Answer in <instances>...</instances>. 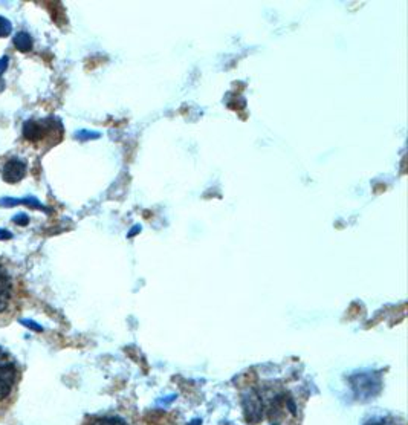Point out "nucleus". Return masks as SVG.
Masks as SVG:
<instances>
[{"mask_svg": "<svg viewBox=\"0 0 408 425\" xmlns=\"http://www.w3.org/2000/svg\"><path fill=\"white\" fill-rule=\"evenodd\" d=\"M19 370L13 355L0 347V401H5L11 395L17 384Z\"/></svg>", "mask_w": 408, "mask_h": 425, "instance_id": "obj_2", "label": "nucleus"}, {"mask_svg": "<svg viewBox=\"0 0 408 425\" xmlns=\"http://www.w3.org/2000/svg\"><path fill=\"white\" fill-rule=\"evenodd\" d=\"M92 425H129V422L120 416H103L93 421Z\"/></svg>", "mask_w": 408, "mask_h": 425, "instance_id": "obj_9", "label": "nucleus"}, {"mask_svg": "<svg viewBox=\"0 0 408 425\" xmlns=\"http://www.w3.org/2000/svg\"><path fill=\"white\" fill-rule=\"evenodd\" d=\"M46 124L43 121H36V120H28L23 124V137L25 140L31 142H37L43 140L46 135Z\"/></svg>", "mask_w": 408, "mask_h": 425, "instance_id": "obj_6", "label": "nucleus"}, {"mask_svg": "<svg viewBox=\"0 0 408 425\" xmlns=\"http://www.w3.org/2000/svg\"><path fill=\"white\" fill-rule=\"evenodd\" d=\"M13 278L6 269L0 265V314H4L13 302Z\"/></svg>", "mask_w": 408, "mask_h": 425, "instance_id": "obj_4", "label": "nucleus"}, {"mask_svg": "<svg viewBox=\"0 0 408 425\" xmlns=\"http://www.w3.org/2000/svg\"><path fill=\"white\" fill-rule=\"evenodd\" d=\"M240 399H242L244 416L248 424L256 425V424L263 421V418H265L263 398H261V395L254 387H249V389L244 390Z\"/></svg>", "mask_w": 408, "mask_h": 425, "instance_id": "obj_3", "label": "nucleus"}, {"mask_svg": "<svg viewBox=\"0 0 408 425\" xmlns=\"http://www.w3.org/2000/svg\"><path fill=\"white\" fill-rule=\"evenodd\" d=\"M77 137H78V138H97V137H98V135H89V133H78V135H77Z\"/></svg>", "mask_w": 408, "mask_h": 425, "instance_id": "obj_15", "label": "nucleus"}, {"mask_svg": "<svg viewBox=\"0 0 408 425\" xmlns=\"http://www.w3.org/2000/svg\"><path fill=\"white\" fill-rule=\"evenodd\" d=\"M361 425H402L392 414L387 413H373L362 421Z\"/></svg>", "mask_w": 408, "mask_h": 425, "instance_id": "obj_7", "label": "nucleus"}, {"mask_svg": "<svg viewBox=\"0 0 408 425\" xmlns=\"http://www.w3.org/2000/svg\"><path fill=\"white\" fill-rule=\"evenodd\" d=\"M20 323L22 325H25V326H29V329H33V330H38V332H41V326L40 325H37V323H34V321H31V320H20Z\"/></svg>", "mask_w": 408, "mask_h": 425, "instance_id": "obj_12", "label": "nucleus"}, {"mask_svg": "<svg viewBox=\"0 0 408 425\" xmlns=\"http://www.w3.org/2000/svg\"><path fill=\"white\" fill-rule=\"evenodd\" d=\"M274 425H277V424H274Z\"/></svg>", "mask_w": 408, "mask_h": 425, "instance_id": "obj_18", "label": "nucleus"}, {"mask_svg": "<svg viewBox=\"0 0 408 425\" xmlns=\"http://www.w3.org/2000/svg\"><path fill=\"white\" fill-rule=\"evenodd\" d=\"M25 174H26V164L22 161L11 159L4 165L2 178L8 184H16L19 181H22L25 178Z\"/></svg>", "mask_w": 408, "mask_h": 425, "instance_id": "obj_5", "label": "nucleus"}, {"mask_svg": "<svg viewBox=\"0 0 408 425\" xmlns=\"http://www.w3.org/2000/svg\"><path fill=\"white\" fill-rule=\"evenodd\" d=\"M13 222L17 224V225H20V226H25V225L29 224V217L25 213H20L16 217H13Z\"/></svg>", "mask_w": 408, "mask_h": 425, "instance_id": "obj_11", "label": "nucleus"}, {"mask_svg": "<svg viewBox=\"0 0 408 425\" xmlns=\"http://www.w3.org/2000/svg\"><path fill=\"white\" fill-rule=\"evenodd\" d=\"M14 45L20 51V53H29L33 49V38L28 33H19L14 36Z\"/></svg>", "mask_w": 408, "mask_h": 425, "instance_id": "obj_8", "label": "nucleus"}, {"mask_svg": "<svg viewBox=\"0 0 408 425\" xmlns=\"http://www.w3.org/2000/svg\"><path fill=\"white\" fill-rule=\"evenodd\" d=\"M8 63H9V58H8V57H2V58H0V75H2L4 72L6 70Z\"/></svg>", "mask_w": 408, "mask_h": 425, "instance_id": "obj_13", "label": "nucleus"}, {"mask_svg": "<svg viewBox=\"0 0 408 425\" xmlns=\"http://www.w3.org/2000/svg\"><path fill=\"white\" fill-rule=\"evenodd\" d=\"M11 29H13L11 22L5 17H0V37H8L11 34Z\"/></svg>", "mask_w": 408, "mask_h": 425, "instance_id": "obj_10", "label": "nucleus"}, {"mask_svg": "<svg viewBox=\"0 0 408 425\" xmlns=\"http://www.w3.org/2000/svg\"><path fill=\"white\" fill-rule=\"evenodd\" d=\"M188 425H202V421L201 419H193Z\"/></svg>", "mask_w": 408, "mask_h": 425, "instance_id": "obj_16", "label": "nucleus"}, {"mask_svg": "<svg viewBox=\"0 0 408 425\" xmlns=\"http://www.w3.org/2000/svg\"><path fill=\"white\" fill-rule=\"evenodd\" d=\"M352 390L355 393V398L367 402L378 397L382 389V379L380 375H376L373 372H360L357 375L349 378Z\"/></svg>", "mask_w": 408, "mask_h": 425, "instance_id": "obj_1", "label": "nucleus"}, {"mask_svg": "<svg viewBox=\"0 0 408 425\" xmlns=\"http://www.w3.org/2000/svg\"><path fill=\"white\" fill-rule=\"evenodd\" d=\"M13 239V234L6 230H0V241H9Z\"/></svg>", "mask_w": 408, "mask_h": 425, "instance_id": "obj_14", "label": "nucleus"}, {"mask_svg": "<svg viewBox=\"0 0 408 425\" xmlns=\"http://www.w3.org/2000/svg\"><path fill=\"white\" fill-rule=\"evenodd\" d=\"M4 88H5V83L2 78H0V90H4Z\"/></svg>", "mask_w": 408, "mask_h": 425, "instance_id": "obj_17", "label": "nucleus"}]
</instances>
